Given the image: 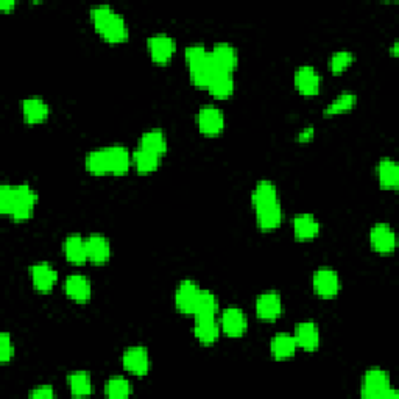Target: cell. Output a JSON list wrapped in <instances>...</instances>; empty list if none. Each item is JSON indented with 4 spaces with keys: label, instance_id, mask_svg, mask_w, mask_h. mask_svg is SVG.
<instances>
[{
    "label": "cell",
    "instance_id": "cell-16",
    "mask_svg": "<svg viewBox=\"0 0 399 399\" xmlns=\"http://www.w3.org/2000/svg\"><path fill=\"white\" fill-rule=\"evenodd\" d=\"M254 211H256V223L262 231L276 229L282 222V209L279 200L268 204H262L259 208H254Z\"/></svg>",
    "mask_w": 399,
    "mask_h": 399
},
{
    "label": "cell",
    "instance_id": "cell-39",
    "mask_svg": "<svg viewBox=\"0 0 399 399\" xmlns=\"http://www.w3.org/2000/svg\"><path fill=\"white\" fill-rule=\"evenodd\" d=\"M15 356V345L8 332L0 334V360L2 364H8Z\"/></svg>",
    "mask_w": 399,
    "mask_h": 399
},
{
    "label": "cell",
    "instance_id": "cell-10",
    "mask_svg": "<svg viewBox=\"0 0 399 399\" xmlns=\"http://www.w3.org/2000/svg\"><path fill=\"white\" fill-rule=\"evenodd\" d=\"M293 83L295 88H297L301 94L315 95L320 91L321 79L318 70L314 66H311V64H302V66L295 70Z\"/></svg>",
    "mask_w": 399,
    "mask_h": 399
},
{
    "label": "cell",
    "instance_id": "cell-19",
    "mask_svg": "<svg viewBox=\"0 0 399 399\" xmlns=\"http://www.w3.org/2000/svg\"><path fill=\"white\" fill-rule=\"evenodd\" d=\"M22 114L27 124L36 125L49 117L50 108L41 97H28L22 101Z\"/></svg>",
    "mask_w": 399,
    "mask_h": 399
},
{
    "label": "cell",
    "instance_id": "cell-38",
    "mask_svg": "<svg viewBox=\"0 0 399 399\" xmlns=\"http://www.w3.org/2000/svg\"><path fill=\"white\" fill-rule=\"evenodd\" d=\"M13 204H15V186L2 184V188H0V211H2V214L10 215Z\"/></svg>",
    "mask_w": 399,
    "mask_h": 399
},
{
    "label": "cell",
    "instance_id": "cell-3",
    "mask_svg": "<svg viewBox=\"0 0 399 399\" xmlns=\"http://www.w3.org/2000/svg\"><path fill=\"white\" fill-rule=\"evenodd\" d=\"M38 203V194L28 184L15 186V204L10 217L13 220L21 222L27 220L33 214V209Z\"/></svg>",
    "mask_w": 399,
    "mask_h": 399
},
{
    "label": "cell",
    "instance_id": "cell-11",
    "mask_svg": "<svg viewBox=\"0 0 399 399\" xmlns=\"http://www.w3.org/2000/svg\"><path fill=\"white\" fill-rule=\"evenodd\" d=\"M222 329L229 337H241L248 327L247 315L241 307L229 306L222 314Z\"/></svg>",
    "mask_w": 399,
    "mask_h": 399
},
{
    "label": "cell",
    "instance_id": "cell-21",
    "mask_svg": "<svg viewBox=\"0 0 399 399\" xmlns=\"http://www.w3.org/2000/svg\"><path fill=\"white\" fill-rule=\"evenodd\" d=\"M194 334L198 342L204 345L215 343L220 336V325L217 323L215 317H200L195 318Z\"/></svg>",
    "mask_w": 399,
    "mask_h": 399
},
{
    "label": "cell",
    "instance_id": "cell-9",
    "mask_svg": "<svg viewBox=\"0 0 399 399\" xmlns=\"http://www.w3.org/2000/svg\"><path fill=\"white\" fill-rule=\"evenodd\" d=\"M370 242L375 251L381 254L393 253L396 248V234L387 223H377L370 231Z\"/></svg>",
    "mask_w": 399,
    "mask_h": 399
},
{
    "label": "cell",
    "instance_id": "cell-20",
    "mask_svg": "<svg viewBox=\"0 0 399 399\" xmlns=\"http://www.w3.org/2000/svg\"><path fill=\"white\" fill-rule=\"evenodd\" d=\"M320 222L312 214H298L293 218V233L298 241H312L320 234Z\"/></svg>",
    "mask_w": 399,
    "mask_h": 399
},
{
    "label": "cell",
    "instance_id": "cell-26",
    "mask_svg": "<svg viewBox=\"0 0 399 399\" xmlns=\"http://www.w3.org/2000/svg\"><path fill=\"white\" fill-rule=\"evenodd\" d=\"M250 200H251V204H253V208H259V206L262 204L278 202L279 200L278 189H276L275 183L270 181V179H262V181H259L254 186Z\"/></svg>",
    "mask_w": 399,
    "mask_h": 399
},
{
    "label": "cell",
    "instance_id": "cell-6",
    "mask_svg": "<svg viewBox=\"0 0 399 399\" xmlns=\"http://www.w3.org/2000/svg\"><path fill=\"white\" fill-rule=\"evenodd\" d=\"M122 364H124L125 370L130 371L134 376H145L150 371V354L147 351L145 346H130L122 356Z\"/></svg>",
    "mask_w": 399,
    "mask_h": 399
},
{
    "label": "cell",
    "instance_id": "cell-1",
    "mask_svg": "<svg viewBox=\"0 0 399 399\" xmlns=\"http://www.w3.org/2000/svg\"><path fill=\"white\" fill-rule=\"evenodd\" d=\"M89 13H91L95 30H97L108 42L119 44L128 40V25L125 19L122 17V15H119L111 5H94Z\"/></svg>",
    "mask_w": 399,
    "mask_h": 399
},
{
    "label": "cell",
    "instance_id": "cell-17",
    "mask_svg": "<svg viewBox=\"0 0 399 399\" xmlns=\"http://www.w3.org/2000/svg\"><path fill=\"white\" fill-rule=\"evenodd\" d=\"M200 292V287L195 281L192 279H183L179 282L175 292V306L178 311L183 314H192L194 312L195 300Z\"/></svg>",
    "mask_w": 399,
    "mask_h": 399
},
{
    "label": "cell",
    "instance_id": "cell-31",
    "mask_svg": "<svg viewBox=\"0 0 399 399\" xmlns=\"http://www.w3.org/2000/svg\"><path fill=\"white\" fill-rule=\"evenodd\" d=\"M70 393L76 398L89 396L92 393V379L88 371H74L67 376Z\"/></svg>",
    "mask_w": 399,
    "mask_h": 399
},
{
    "label": "cell",
    "instance_id": "cell-28",
    "mask_svg": "<svg viewBox=\"0 0 399 399\" xmlns=\"http://www.w3.org/2000/svg\"><path fill=\"white\" fill-rule=\"evenodd\" d=\"M217 311H218V300L215 295L209 291H203V288H200L192 315H194L195 318L215 317Z\"/></svg>",
    "mask_w": 399,
    "mask_h": 399
},
{
    "label": "cell",
    "instance_id": "cell-32",
    "mask_svg": "<svg viewBox=\"0 0 399 399\" xmlns=\"http://www.w3.org/2000/svg\"><path fill=\"white\" fill-rule=\"evenodd\" d=\"M189 72H190L192 85L197 86V88L208 89L212 76H214L217 72L215 67H214V63H212V60H211V54H209L208 60H206L204 63L198 64V66H194V67H189Z\"/></svg>",
    "mask_w": 399,
    "mask_h": 399
},
{
    "label": "cell",
    "instance_id": "cell-42",
    "mask_svg": "<svg viewBox=\"0 0 399 399\" xmlns=\"http://www.w3.org/2000/svg\"><path fill=\"white\" fill-rule=\"evenodd\" d=\"M15 6V0H3V2H0V8L2 10H10Z\"/></svg>",
    "mask_w": 399,
    "mask_h": 399
},
{
    "label": "cell",
    "instance_id": "cell-27",
    "mask_svg": "<svg viewBox=\"0 0 399 399\" xmlns=\"http://www.w3.org/2000/svg\"><path fill=\"white\" fill-rule=\"evenodd\" d=\"M109 159H111V173L113 175H125L133 164L131 154L125 145L114 144L109 145Z\"/></svg>",
    "mask_w": 399,
    "mask_h": 399
},
{
    "label": "cell",
    "instance_id": "cell-13",
    "mask_svg": "<svg viewBox=\"0 0 399 399\" xmlns=\"http://www.w3.org/2000/svg\"><path fill=\"white\" fill-rule=\"evenodd\" d=\"M31 281L36 291L50 292L58 281V272L49 262H38L30 267Z\"/></svg>",
    "mask_w": 399,
    "mask_h": 399
},
{
    "label": "cell",
    "instance_id": "cell-30",
    "mask_svg": "<svg viewBox=\"0 0 399 399\" xmlns=\"http://www.w3.org/2000/svg\"><path fill=\"white\" fill-rule=\"evenodd\" d=\"M140 147L145 150H149L158 156H163L167 152V136L163 130L159 128H152V130L145 131L140 138Z\"/></svg>",
    "mask_w": 399,
    "mask_h": 399
},
{
    "label": "cell",
    "instance_id": "cell-4",
    "mask_svg": "<svg viewBox=\"0 0 399 399\" xmlns=\"http://www.w3.org/2000/svg\"><path fill=\"white\" fill-rule=\"evenodd\" d=\"M312 287L323 298H332L340 292V276L331 267H320L312 276Z\"/></svg>",
    "mask_w": 399,
    "mask_h": 399
},
{
    "label": "cell",
    "instance_id": "cell-29",
    "mask_svg": "<svg viewBox=\"0 0 399 399\" xmlns=\"http://www.w3.org/2000/svg\"><path fill=\"white\" fill-rule=\"evenodd\" d=\"M208 91L217 99H228L234 92V76L229 72H215Z\"/></svg>",
    "mask_w": 399,
    "mask_h": 399
},
{
    "label": "cell",
    "instance_id": "cell-40",
    "mask_svg": "<svg viewBox=\"0 0 399 399\" xmlns=\"http://www.w3.org/2000/svg\"><path fill=\"white\" fill-rule=\"evenodd\" d=\"M55 396L56 393L51 385H40V387H36L30 391V398L33 399H51Z\"/></svg>",
    "mask_w": 399,
    "mask_h": 399
},
{
    "label": "cell",
    "instance_id": "cell-15",
    "mask_svg": "<svg viewBox=\"0 0 399 399\" xmlns=\"http://www.w3.org/2000/svg\"><path fill=\"white\" fill-rule=\"evenodd\" d=\"M293 337L304 351H315L320 346V329L315 321H301L295 326Z\"/></svg>",
    "mask_w": 399,
    "mask_h": 399
},
{
    "label": "cell",
    "instance_id": "cell-23",
    "mask_svg": "<svg viewBox=\"0 0 399 399\" xmlns=\"http://www.w3.org/2000/svg\"><path fill=\"white\" fill-rule=\"evenodd\" d=\"M86 169L92 175H106L111 173V159H109V147H101L88 153Z\"/></svg>",
    "mask_w": 399,
    "mask_h": 399
},
{
    "label": "cell",
    "instance_id": "cell-37",
    "mask_svg": "<svg viewBox=\"0 0 399 399\" xmlns=\"http://www.w3.org/2000/svg\"><path fill=\"white\" fill-rule=\"evenodd\" d=\"M184 56H186V61H188V66L194 67V66H198V64H202L208 60L209 50H206L203 44L195 42V44H190V46L186 47Z\"/></svg>",
    "mask_w": 399,
    "mask_h": 399
},
{
    "label": "cell",
    "instance_id": "cell-34",
    "mask_svg": "<svg viewBox=\"0 0 399 399\" xmlns=\"http://www.w3.org/2000/svg\"><path fill=\"white\" fill-rule=\"evenodd\" d=\"M356 103H357V95L351 91H345L342 94H339L337 97L325 108L323 113L325 115L343 114L346 111H351V109L356 106Z\"/></svg>",
    "mask_w": 399,
    "mask_h": 399
},
{
    "label": "cell",
    "instance_id": "cell-18",
    "mask_svg": "<svg viewBox=\"0 0 399 399\" xmlns=\"http://www.w3.org/2000/svg\"><path fill=\"white\" fill-rule=\"evenodd\" d=\"M86 248H88V259L92 263H106L111 257V245L109 241L103 234H91L86 239Z\"/></svg>",
    "mask_w": 399,
    "mask_h": 399
},
{
    "label": "cell",
    "instance_id": "cell-22",
    "mask_svg": "<svg viewBox=\"0 0 399 399\" xmlns=\"http://www.w3.org/2000/svg\"><path fill=\"white\" fill-rule=\"evenodd\" d=\"M64 254L70 263H80L88 261V248H86V239H83L80 234H69L64 241Z\"/></svg>",
    "mask_w": 399,
    "mask_h": 399
},
{
    "label": "cell",
    "instance_id": "cell-8",
    "mask_svg": "<svg viewBox=\"0 0 399 399\" xmlns=\"http://www.w3.org/2000/svg\"><path fill=\"white\" fill-rule=\"evenodd\" d=\"M152 60L156 64H167L177 50L175 40L167 33H154L147 41Z\"/></svg>",
    "mask_w": 399,
    "mask_h": 399
},
{
    "label": "cell",
    "instance_id": "cell-5",
    "mask_svg": "<svg viewBox=\"0 0 399 399\" xmlns=\"http://www.w3.org/2000/svg\"><path fill=\"white\" fill-rule=\"evenodd\" d=\"M195 120L198 130L206 134V136H217V134H220L225 128L223 111L214 105H206L203 108H200Z\"/></svg>",
    "mask_w": 399,
    "mask_h": 399
},
{
    "label": "cell",
    "instance_id": "cell-41",
    "mask_svg": "<svg viewBox=\"0 0 399 399\" xmlns=\"http://www.w3.org/2000/svg\"><path fill=\"white\" fill-rule=\"evenodd\" d=\"M314 127H306L304 130H302L300 134H298V140L300 142H307V140H311L314 138Z\"/></svg>",
    "mask_w": 399,
    "mask_h": 399
},
{
    "label": "cell",
    "instance_id": "cell-25",
    "mask_svg": "<svg viewBox=\"0 0 399 399\" xmlns=\"http://www.w3.org/2000/svg\"><path fill=\"white\" fill-rule=\"evenodd\" d=\"M297 340L292 336V334L287 332H278L272 339V345H270V350L275 359H288L292 357L295 352H297Z\"/></svg>",
    "mask_w": 399,
    "mask_h": 399
},
{
    "label": "cell",
    "instance_id": "cell-36",
    "mask_svg": "<svg viewBox=\"0 0 399 399\" xmlns=\"http://www.w3.org/2000/svg\"><path fill=\"white\" fill-rule=\"evenodd\" d=\"M354 61V54L351 50H339L334 51L329 60V69L332 74H342L348 69Z\"/></svg>",
    "mask_w": 399,
    "mask_h": 399
},
{
    "label": "cell",
    "instance_id": "cell-7",
    "mask_svg": "<svg viewBox=\"0 0 399 399\" xmlns=\"http://www.w3.org/2000/svg\"><path fill=\"white\" fill-rule=\"evenodd\" d=\"M209 54L217 72L233 74V70L237 67V64H239L237 49L229 42H217L215 46L212 47V50H209Z\"/></svg>",
    "mask_w": 399,
    "mask_h": 399
},
{
    "label": "cell",
    "instance_id": "cell-14",
    "mask_svg": "<svg viewBox=\"0 0 399 399\" xmlns=\"http://www.w3.org/2000/svg\"><path fill=\"white\" fill-rule=\"evenodd\" d=\"M64 291H66L67 297L72 298L76 302H88L91 300L92 287L91 281H89L85 275L74 273L69 275L66 281H64Z\"/></svg>",
    "mask_w": 399,
    "mask_h": 399
},
{
    "label": "cell",
    "instance_id": "cell-24",
    "mask_svg": "<svg viewBox=\"0 0 399 399\" xmlns=\"http://www.w3.org/2000/svg\"><path fill=\"white\" fill-rule=\"evenodd\" d=\"M379 183L384 189H396L399 186V167L395 159L382 158L377 164Z\"/></svg>",
    "mask_w": 399,
    "mask_h": 399
},
{
    "label": "cell",
    "instance_id": "cell-2",
    "mask_svg": "<svg viewBox=\"0 0 399 399\" xmlns=\"http://www.w3.org/2000/svg\"><path fill=\"white\" fill-rule=\"evenodd\" d=\"M362 396L366 399L398 398V391L391 387L390 375L382 368H370L364 375Z\"/></svg>",
    "mask_w": 399,
    "mask_h": 399
},
{
    "label": "cell",
    "instance_id": "cell-35",
    "mask_svg": "<svg viewBox=\"0 0 399 399\" xmlns=\"http://www.w3.org/2000/svg\"><path fill=\"white\" fill-rule=\"evenodd\" d=\"M105 393L108 398H114V399H122V398H128L131 395V384L128 382V379L115 376L108 379V382L105 385Z\"/></svg>",
    "mask_w": 399,
    "mask_h": 399
},
{
    "label": "cell",
    "instance_id": "cell-12",
    "mask_svg": "<svg viewBox=\"0 0 399 399\" xmlns=\"http://www.w3.org/2000/svg\"><path fill=\"white\" fill-rule=\"evenodd\" d=\"M256 314L262 320H276L282 314V298L276 291L261 293L256 300Z\"/></svg>",
    "mask_w": 399,
    "mask_h": 399
},
{
    "label": "cell",
    "instance_id": "cell-33",
    "mask_svg": "<svg viewBox=\"0 0 399 399\" xmlns=\"http://www.w3.org/2000/svg\"><path fill=\"white\" fill-rule=\"evenodd\" d=\"M159 158L161 156H158V154L145 150L142 147H139V149L131 154L133 164L139 173H152L156 170L159 165Z\"/></svg>",
    "mask_w": 399,
    "mask_h": 399
}]
</instances>
